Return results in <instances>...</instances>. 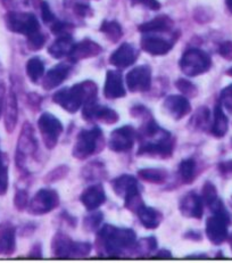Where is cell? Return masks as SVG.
Segmentation results:
<instances>
[{
  "label": "cell",
  "mask_w": 232,
  "mask_h": 263,
  "mask_svg": "<svg viewBox=\"0 0 232 263\" xmlns=\"http://www.w3.org/2000/svg\"><path fill=\"white\" fill-rule=\"evenodd\" d=\"M52 255L60 259H71V257H86L90 254L91 245L89 243H78L73 241L65 234L58 233L51 240Z\"/></svg>",
  "instance_id": "cell-5"
},
{
  "label": "cell",
  "mask_w": 232,
  "mask_h": 263,
  "mask_svg": "<svg viewBox=\"0 0 232 263\" xmlns=\"http://www.w3.org/2000/svg\"><path fill=\"white\" fill-rule=\"evenodd\" d=\"M229 120L223 112L222 105L220 103L216 105L214 109V121L212 124V134L216 138H222L228 133Z\"/></svg>",
  "instance_id": "cell-29"
},
{
  "label": "cell",
  "mask_w": 232,
  "mask_h": 263,
  "mask_svg": "<svg viewBox=\"0 0 232 263\" xmlns=\"http://www.w3.org/2000/svg\"><path fill=\"white\" fill-rule=\"evenodd\" d=\"M133 2H136V3H137V2H138V0H133Z\"/></svg>",
  "instance_id": "cell-57"
},
{
  "label": "cell",
  "mask_w": 232,
  "mask_h": 263,
  "mask_svg": "<svg viewBox=\"0 0 232 263\" xmlns=\"http://www.w3.org/2000/svg\"><path fill=\"white\" fill-rule=\"evenodd\" d=\"M8 189V156L0 152V195H5Z\"/></svg>",
  "instance_id": "cell-35"
},
{
  "label": "cell",
  "mask_w": 232,
  "mask_h": 263,
  "mask_svg": "<svg viewBox=\"0 0 232 263\" xmlns=\"http://www.w3.org/2000/svg\"><path fill=\"white\" fill-rule=\"evenodd\" d=\"M173 21L166 15H161V16L152 18L149 22L141 24L139 26V31L142 33L168 32V31H171Z\"/></svg>",
  "instance_id": "cell-27"
},
{
  "label": "cell",
  "mask_w": 232,
  "mask_h": 263,
  "mask_svg": "<svg viewBox=\"0 0 232 263\" xmlns=\"http://www.w3.org/2000/svg\"><path fill=\"white\" fill-rule=\"evenodd\" d=\"M163 107L170 117L176 120L183 119L191 110V105L187 97L179 96V95H172V96L166 97L163 103Z\"/></svg>",
  "instance_id": "cell-15"
},
{
  "label": "cell",
  "mask_w": 232,
  "mask_h": 263,
  "mask_svg": "<svg viewBox=\"0 0 232 263\" xmlns=\"http://www.w3.org/2000/svg\"><path fill=\"white\" fill-rule=\"evenodd\" d=\"M220 104L225 107L226 110L232 113V85L224 88L220 96Z\"/></svg>",
  "instance_id": "cell-42"
},
{
  "label": "cell",
  "mask_w": 232,
  "mask_h": 263,
  "mask_svg": "<svg viewBox=\"0 0 232 263\" xmlns=\"http://www.w3.org/2000/svg\"><path fill=\"white\" fill-rule=\"evenodd\" d=\"M40 9H41V17H42V20H44L45 23H54L55 22V16L50 10V7L48 4H47L46 2H42Z\"/></svg>",
  "instance_id": "cell-45"
},
{
  "label": "cell",
  "mask_w": 232,
  "mask_h": 263,
  "mask_svg": "<svg viewBox=\"0 0 232 263\" xmlns=\"http://www.w3.org/2000/svg\"><path fill=\"white\" fill-rule=\"evenodd\" d=\"M137 57H138V51L131 44H123L113 52L109 61L110 64L116 67L125 68L134 64Z\"/></svg>",
  "instance_id": "cell-18"
},
{
  "label": "cell",
  "mask_w": 232,
  "mask_h": 263,
  "mask_svg": "<svg viewBox=\"0 0 232 263\" xmlns=\"http://www.w3.org/2000/svg\"><path fill=\"white\" fill-rule=\"evenodd\" d=\"M100 31L112 41V43H118L122 38L123 31L121 25L116 21H105L100 26Z\"/></svg>",
  "instance_id": "cell-32"
},
{
  "label": "cell",
  "mask_w": 232,
  "mask_h": 263,
  "mask_svg": "<svg viewBox=\"0 0 232 263\" xmlns=\"http://www.w3.org/2000/svg\"><path fill=\"white\" fill-rule=\"evenodd\" d=\"M131 92L148 91L151 86V70L148 65H140L131 70L125 78Z\"/></svg>",
  "instance_id": "cell-13"
},
{
  "label": "cell",
  "mask_w": 232,
  "mask_h": 263,
  "mask_svg": "<svg viewBox=\"0 0 232 263\" xmlns=\"http://www.w3.org/2000/svg\"><path fill=\"white\" fill-rule=\"evenodd\" d=\"M125 88L123 85V78L120 71L110 70L106 74L104 95L108 99L122 98L125 96Z\"/></svg>",
  "instance_id": "cell-19"
},
{
  "label": "cell",
  "mask_w": 232,
  "mask_h": 263,
  "mask_svg": "<svg viewBox=\"0 0 232 263\" xmlns=\"http://www.w3.org/2000/svg\"><path fill=\"white\" fill-rule=\"evenodd\" d=\"M210 65H212V61L209 55L197 48L188 49L180 60L181 71L188 77L203 74L209 70Z\"/></svg>",
  "instance_id": "cell-6"
},
{
  "label": "cell",
  "mask_w": 232,
  "mask_h": 263,
  "mask_svg": "<svg viewBox=\"0 0 232 263\" xmlns=\"http://www.w3.org/2000/svg\"><path fill=\"white\" fill-rule=\"evenodd\" d=\"M226 74L230 76V77H232V67H231V68H229L228 71H226Z\"/></svg>",
  "instance_id": "cell-55"
},
{
  "label": "cell",
  "mask_w": 232,
  "mask_h": 263,
  "mask_svg": "<svg viewBox=\"0 0 232 263\" xmlns=\"http://www.w3.org/2000/svg\"><path fill=\"white\" fill-rule=\"evenodd\" d=\"M102 47L90 39H84L81 43L74 45L73 50L70 54V60L72 62H79L86 59L98 56L102 52Z\"/></svg>",
  "instance_id": "cell-21"
},
{
  "label": "cell",
  "mask_w": 232,
  "mask_h": 263,
  "mask_svg": "<svg viewBox=\"0 0 232 263\" xmlns=\"http://www.w3.org/2000/svg\"><path fill=\"white\" fill-rule=\"evenodd\" d=\"M98 88L93 81H83L71 88L58 90L52 96V102L70 113H75L83 105L97 102Z\"/></svg>",
  "instance_id": "cell-3"
},
{
  "label": "cell",
  "mask_w": 232,
  "mask_h": 263,
  "mask_svg": "<svg viewBox=\"0 0 232 263\" xmlns=\"http://www.w3.org/2000/svg\"><path fill=\"white\" fill-rule=\"evenodd\" d=\"M34 129L31 123L25 122L21 130V135L18 137L17 147H16V164L20 169H24L26 159L35 154L38 151V141H36Z\"/></svg>",
  "instance_id": "cell-7"
},
{
  "label": "cell",
  "mask_w": 232,
  "mask_h": 263,
  "mask_svg": "<svg viewBox=\"0 0 232 263\" xmlns=\"http://www.w3.org/2000/svg\"><path fill=\"white\" fill-rule=\"evenodd\" d=\"M203 196H204V201L206 203L208 206L209 205H212L216 199H218V192H216V188L213 185L212 182L207 181L206 183L204 185L203 188Z\"/></svg>",
  "instance_id": "cell-40"
},
{
  "label": "cell",
  "mask_w": 232,
  "mask_h": 263,
  "mask_svg": "<svg viewBox=\"0 0 232 263\" xmlns=\"http://www.w3.org/2000/svg\"><path fill=\"white\" fill-rule=\"evenodd\" d=\"M83 119L87 121L96 120L105 124H114L119 121V114L114 109L102 106L96 103L83 105L82 108Z\"/></svg>",
  "instance_id": "cell-14"
},
{
  "label": "cell",
  "mask_w": 232,
  "mask_h": 263,
  "mask_svg": "<svg viewBox=\"0 0 232 263\" xmlns=\"http://www.w3.org/2000/svg\"><path fill=\"white\" fill-rule=\"evenodd\" d=\"M152 257H157V259H170V257H172V254L170 251L167 250H162L158 252V253L156 255H154Z\"/></svg>",
  "instance_id": "cell-52"
},
{
  "label": "cell",
  "mask_w": 232,
  "mask_h": 263,
  "mask_svg": "<svg viewBox=\"0 0 232 263\" xmlns=\"http://www.w3.org/2000/svg\"><path fill=\"white\" fill-rule=\"evenodd\" d=\"M102 221H103V213L94 212L84 218L83 227L87 231H94L98 229L100 223H102Z\"/></svg>",
  "instance_id": "cell-38"
},
{
  "label": "cell",
  "mask_w": 232,
  "mask_h": 263,
  "mask_svg": "<svg viewBox=\"0 0 232 263\" xmlns=\"http://www.w3.org/2000/svg\"><path fill=\"white\" fill-rule=\"evenodd\" d=\"M74 45V41H73L70 34L61 35L55 43H52L49 46L48 52L54 59H63V57L70 56Z\"/></svg>",
  "instance_id": "cell-26"
},
{
  "label": "cell",
  "mask_w": 232,
  "mask_h": 263,
  "mask_svg": "<svg viewBox=\"0 0 232 263\" xmlns=\"http://www.w3.org/2000/svg\"><path fill=\"white\" fill-rule=\"evenodd\" d=\"M58 204H60V196L54 189L42 188L31 199L29 212L34 215H42L55 210Z\"/></svg>",
  "instance_id": "cell-11"
},
{
  "label": "cell",
  "mask_w": 232,
  "mask_h": 263,
  "mask_svg": "<svg viewBox=\"0 0 232 263\" xmlns=\"http://www.w3.org/2000/svg\"><path fill=\"white\" fill-rule=\"evenodd\" d=\"M228 241H229V245H230L231 250H232V234H230V235L228 236Z\"/></svg>",
  "instance_id": "cell-54"
},
{
  "label": "cell",
  "mask_w": 232,
  "mask_h": 263,
  "mask_svg": "<svg viewBox=\"0 0 232 263\" xmlns=\"http://www.w3.org/2000/svg\"><path fill=\"white\" fill-rule=\"evenodd\" d=\"M137 3H140L144 5V6L148 7L149 9H152V10H158L161 8V5L157 0H138Z\"/></svg>",
  "instance_id": "cell-49"
},
{
  "label": "cell",
  "mask_w": 232,
  "mask_h": 263,
  "mask_svg": "<svg viewBox=\"0 0 232 263\" xmlns=\"http://www.w3.org/2000/svg\"><path fill=\"white\" fill-rule=\"evenodd\" d=\"M75 13L79 16H89L91 14V8L88 6V5L84 4H79L75 6Z\"/></svg>",
  "instance_id": "cell-48"
},
{
  "label": "cell",
  "mask_w": 232,
  "mask_h": 263,
  "mask_svg": "<svg viewBox=\"0 0 232 263\" xmlns=\"http://www.w3.org/2000/svg\"><path fill=\"white\" fill-rule=\"evenodd\" d=\"M29 203V197L28 193L24 189H18V191L15 193L14 196V205L15 209L18 210V211H24V210L28 208Z\"/></svg>",
  "instance_id": "cell-41"
},
{
  "label": "cell",
  "mask_w": 232,
  "mask_h": 263,
  "mask_svg": "<svg viewBox=\"0 0 232 263\" xmlns=\"http://www.w3.org/2000/svg\"><path fill=\"white\" fill-rule=\"evenodd\" d=\"M157 247V240L155 237H147L141 239L138 243H136L133 252L134 254H138V256H147L150 254L152 251H155Z\"/></svg>",
  "instance_id": "cell-34"
},
{
  "label": "cell",
  "mask_w": 232,
  "mask_h": 263,
  "mask_svg": "<svg viewBox=\"0 0 232 263\" xmlns=\"http://www.w3.org/2000/svg\"><path fill=\"white\" fill-rule=\"evenodd\" d=\"M139 217L140 222L147 229H155L157 228L163 220V215L156 209L145 206V204L138 210L137 212Z\"/></svg>",
  "instance_id": "cell-28"
},
{
  "label": "cell",
  "mask_w": 232,
  "mask_h": 263,
  "mask_svg": "<svg viewBox=\"0 0 232 263\" xmlns=\"http://www.w3.org/2000/svg\"><path fill=\"white\" fill-rule=\"evenodd\" d=\"M230 205H231V208H232V196H231V198H230Z\"/></svg>",
  "instance_id": "cell-56"
},
{
  "label": "cell",
  "mask_w": 232,
  "mask_h": 263,
  "mask_svg": "<svg viewBox=\"0 0 232 263\" xmlns=\"http://www.w3.org/2000/svg\"><path fill=\"white\" fill-rule=\"evenodd\" d=\"M41 97L38 93H29L28 96V104L29 106L32 108L33 110H39L40 109V105H41Z\"/></svg>",
  "instance_id": "cell-47"
},
{
  "label": "cell",
  "mask_w": 232,
  "mask_h": 263,
  "mask_svg": "<svg viewBox=\"0 0 232 263\" xmlns=\"http://www.w3.org/2000/svg\"><path fill=\"white\" fill-rule=\"evenodd\" d=\"M18 119V106L16 95L13 90H10L7 95L6 103H5V114H4V123L5 129L8 134H12L16 128Z\"/></svg>",
  "instance_id": "cell-22"
},
{
  "label": "cell",
  "mask_w": 232,
  "mask_h": 263,
  "mask_svg": "<svg viewBox=\"0 0 232 263\" xmlns=\"http://www.w3.org/2000/svg\"><path fill=\"white\" fill-rule=\"evenodd\" d=\"M71 29H72L71 24L65 23V22H56V21L52 23V26H51L52 33L57 35H66L68 34V32H70Z\"/></svg>",
  "instance_id": "cell-44"
},
{
  "label": "cell",
  "mask_w": 232,
  "mask_h": 263,
  "mask_svg": "<svg viewBox=\"0 0 232 263\" xmlns=\"http://www.w3.org/2000/svg\"><path fill=\"white\" fill-rule=\"evenodd\" d=\"M196 175V162L192 159L183 160L179 165V177L183 183H191Z\"/></svg>",
  "instance_id": "cell-31"
},
{
  "label": "cell",
  "mask_w": 232,
  "mask_h": 263,
  "mask_svg": "<svg viewBox=\"0 0 232 263\" xmlns=\"http://www.w3.org/2000/svg\"><path fill=\"white\" fill-rule=\"evenodd\" d=\"M209 123V110L206 107H200L191 118L190 125L196 130H203Z\"/></svg>",
  "instance_id": "cell-36"
},
{
  "label": "cell",
  "mask_w": 232,
  "mask_h": 263,
  "mask_svg": "<svg viewBox=\"0 0 232 263\" xmlns=\"http://www.w3.org/2000/svg\"><path fill=\"white\" fill-rule=\"evenodd\" d=\"M5 95H6V89H5V86L3 83H0V117H2L3 108L5 105Z\"/></svg>",
  "instance_id": "cell-51"
},
{
  "label": "cell",
  "mask_w": 232,
  "mask_h": 263,
  "mask_svg": "<svg viewBox=\"0 0 232 263\" xmlns=\"http://www.w3.org/2000/svg\"><path fill=\"white\" fill-rule=\"evenodd\" d=\"M138 137L141 141L138 155L161 157V159H167L172 156L176 140L168 131L158 127L152 118L145 121L140 128Z\"/></svg>",
  "instance_id": "cell-1"
},
{
  "label": "cell",
  "mask_w": 232,
  "mask_h": 263,
  "mask_svg": "<svg viewBox=\"0 0 232 263\" xmlns=\"http://www.w3.org/2000/svg\"><path fill=\"white\" fill-rule=\"evenodd\" d=\"M137 137H138V134L131 125H124V127L116 129L108 139L109 149L118 152V153L128 152L133 147Z\"/></svg>",
  "instance_id": "cell-12"
},
{
  "label": "cell",
  "mask_w": 232,
  "mask_h": 263,
  "mask_svg": "<svg viewBox=\"0 0 232 263\" xmlns=\"http://www.w3.org/2000/svg\"><path fill=\"white\" fill-rule=\"evenodd\" d=\"M16 249V231L10 223L0 226V255H12Z\"/></svg>",
  "instance_id": "cell-24"
},
{
  "label": "cell",
  "mask_w": 232,
  "mask_h": 263,
  "mask_svg": "<svg viewBox=\"0 0 232 263\" xmlns=\"http://www.w3.org/2000/svg\"><path fill=\"white\" fill-rule=\"evenodd\" d=\"M39 130L44 143L48 149H52L57 145L58 139L63 133V124L55 115L44 113L38 121Z\"/></svg>",
  "instance_id": "cell-10"
},
{
  "label": "cell",
  "mask_w": 232,
  "mask_h": 263,
  "mask_svg": "<svg viewBox=\"0 0 232 263\" xmlns=\"http://www.w3.org/2000/svg\"><path fill=\"white\" fill-rule=\"evenodd\" d=\"M176 86L179 89V91L184 95L186 97L194 98L196 97V95L198 93L196 86H195L192 82L186 80V79H180V80H178L176 82Z\"/></svg>",
  "instance_id": "cell-37"
},
{
  "label": "cell",
  "mask_w": 232,
  "mask_h": 263,
  "mask_svg": "<svg viewBox=\"0 0 232 263\" xmlns=\"http://www.w3.org/2000/svg\"><path fill=\"white\" fill-rule=\"evenodd\" d=\"M80 199L87 210L93 211L105 203L106 195H105V191L102 185H93L82 193Z\"/></svg>",
  "instance_id": "cell-23"
},
{
  "label": "cell",
  "mask_w": 232,
  "mask_h": 263,
  "mask_svg": "<svg viewBox=\"0 0 232 263\" xmlns=\"http://www.w3.org/2000/svg\"><path fill=\"white\" fill-rule=\"evenodd\" d=\"M172 43L166 39L147 33L141 39V48L150 55H165L172 49Z\"/></svg>",
  "instance_id": "cell-20"
},
{
  "label": "cell",
  "mask_w": 232,
  "mask_h": 263,
  "mask_svg": "<svg viewBox=\"0 0 232 263\" xmlns=\"http://www.w3.org/2000/svg\"><path fill=\"white\" fill-rule=\"evenodd\" d=\"M104 147V136L98 127L82 130L78 135L73 147V156L78 160H87L93 154L99 153Z\"/></svg>",
  "instance_id": "cell-4"
},
{
  "label": "cell",
  "mask_w": 232,
  "mask_h": 263,
  "mask_svg": "<svg viewBox=\"0 0 232 263\" xmlns=\"http://www.w3.org/2000/svg\"><path fill=\"white\" fill-rule=\"evenodd\" d=\"M97 244L106 256L119 257L125 252L133 251L136 233L131 229L116 228L112 224H106L98 233Z\"/></svg>",
  "instance_id": "cell-2"
},
{
  "label": "cell",
  "mask_w": 232,
  "mask_h": 263,
  "mask_svg": "<svg viewBox=\"0 0 232 263\" xmlns=\"http://www.w3.org/2000/svg\"><path fill=\"white\" fill-rule=\"evenodd\" d=\"M179 210H180L183 217L200 219L204 213L203 199L196 193H188L181 199Z\"/></svg>",
  "instance_id": "cell-16"
},
{
  "label": "cell",
  "mask_w": 232,
  "mask_h": 263,
  "mask_svg": "<svg viewBox=\"0 0 232 263\" xmlns=\"http://www.w3.org/2000/svg\"><path fill=\"white\" fill-rule=\"evenodd\" d=\"M219 52L223 59L231 61L232 60V41H224L223 44H221Z\"/></svg>",
  "instance_id": "cell-46"
},
{
  "label": "cell",
  "mask_w": 232,
  "mask_h": 263,
  "mask_svg": "<svg viewBox=\"0 0 232 263\" xmlns=\"http://www.w3.org/2000/svg\"><path fill=\"white\" fill-rule=\"evenodd\" d=\"M219 169H220L221 173H223V175L232 173V160L221 163V164L219 165Z\"/></svg>",
  "instance_id": "cell-50"
},
{
  "label": "cell",
  "mask_w": 232,
  "mask_h": 263,
  "mask_svg": "<svg viewBox=\"0 0 232 263\" xmlns=\"http://www.w3.org/2000/svg\"><path fill=\"white\" fill-rule=\"evenodd\" d=\"M46 44V36L38 32L28 35V47L31 50H39Z\"/></svg>",
  "instance_id": "cell-39"
},
{
  "label": "cell",
  "mask_w": 232,
  "mask_h": 263,
  "mask_svg": "<svg viewBox=\"0 0 232 263\" xmlns=\"http://www.w3.org/2000/svg\"><path fill=\"white\" fill-rule=\"evenodd\" d=\"M225 4L226 7L230 10V13H232V0H225Z\"/></svg>",
  "instance_id": "cell-53"
},
{
  "label": "cell",
  "mask_w": 232,
  "mask_h": 263,
  "mask_svg": "<svg viewBox=\"0 0 232 263\" xmlns=\"http://www.w3.org/2000/svg\"><path fill=\"white\" fill-rule=\"evenodd\" d=\"M138 176L146 182L161 185L166 181L168 173L164 169H141L138 172Z\"/></svg>",
  "instance_id": "cell-30"
},
{
  "label": "cell",
  "mask_w": 232,
  "mask_h": 263,
  "mask_svg": "<svg viewBox=\"0 0 232 263\" xmlns=\"http://www.w3.org/2000/svg\"><path fill=\"white\" fill-rule=\"evenodd\" d=\"M112 187L119 197L126 199L136 194H140L139 182L133 176L123 175L114 179L112 181Z\"/></svg>",
  "instance_id": "cell-17"
},
{
  "label": "cell",
  "mask_w": 232,
  "mask_h": 263,
  "mask_svg": "<svg viewBox=\"0 0 232 263\" xmlns=\"http://www.w3.org/2000/svg\"><path fill=\"white\" fill-rule=\"evenodd\" d=\"M68 73H70V66L66 64H58L55 67H52L51 70L48 71V73L44 77L42 80V87L46 90H51L65 81Z\"/></svg>",
  "instance_id": "cell-25"
},
{
  "label": "cell",
  "mask_w": 232,
  "mask_h": 263,
  "mask_svg": "<svg viewBox=\"0 0 232 263\" xmlns=\"http://www.w3.org/2000/svg\"><path fill=\"white\" fill-rule=\"evenodd\" d=\"M67 172H68V167L65 166V165L57 167V169L50 171L48 175L46 176L45 181L46 182H54V181H57V180H61V179L66 177Z\"/></svg>",
  "instance_id": "cell-43"
},
{
  "label": "cell",
  "mask_w": 232,
  "mask_h": 263,
  "mask_svg": "<svg viewBox=\"0 0 232 263\" xmlns=\"http://www.w3.org/2000/svg\"><path fill=\"white\" fill-rule=\"evenodd\" d=\"M231 222L230 214L226 210L213 213L206 221V235L210 243L221 245L228 239V227Z\"/></svg>",
  "instance_id": "cell-8"
},
{
  "label": "cell",
  "mask_w": 232,
  "mask_h": 263,
  "mask_svg": "<svg viewBox=\"0 0 232 263\" xmlns=\"http://www.w3.org/2000/svg\"><path fill=\"white\" fill-rule=\"evenodd\" d=\"M26 73H28V77L31 81L38 82L44 77L45 73L44 62L38 57H33V59L29 60L28 64H26Z\"/></svg>",
  "instance_id": "cell-33"
},
{
  "label": "cell",
  "mask_w": 232,
  "mask_h": 263,
  "mask_svg": "<svg viewBox=\"0 0 232 263\" xmlns=\"http://www.w3.org/2000/svg\"><path fill=\"white\" fill-rule=\"evenodd\" d=\"M6 25L12 32L30 35L39 31V22L33 14L10 12L6 15Z\"/></svg>",
  "instance_id": "cell-9"
}]
</instances>
